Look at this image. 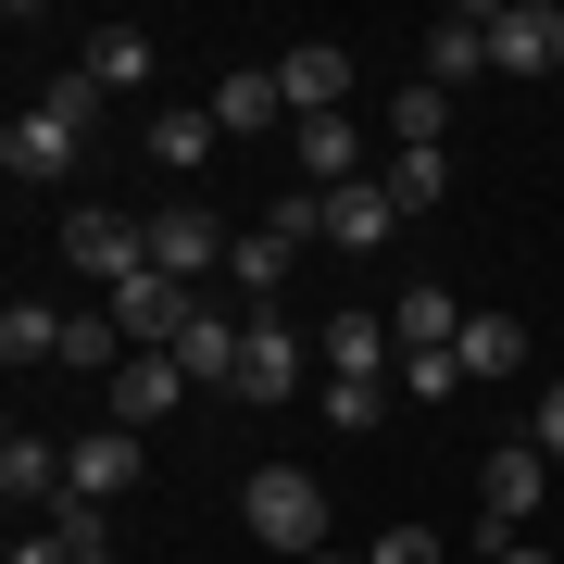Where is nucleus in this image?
<instances>
[{
	"mask_svg": "<svg viewBox=\"0 0 564 564\" xmlns=\"http://www.w3.org/2000/svg\"><path fill=\"white\" fill-rule=\"evenodd\" d=\"M239 527H251V540H276V552H326V477H314V464H251Z\"/></svg>",
	"mask_w": 564,
	"mask_h": 564,
	"instance_id": "nucleus-1",
	"label": "nucleus"
},
{
	"mask_svg": "<svg viewBox=\"0 0 564 564\" xmlns=\"http://www.w3.org/2000/svg\"><path fill=\"white\" fill-rule=\"evenodd\" d=\"M101 302H113V326H126V351H176L188 314H202V289H176L163 263H139L126 289H101Z\"/></svg>",
	"mask_w": 564,
	"mask_h": 564,
	"instance_id": "nucleus-2",
	"label": "nucleus"
},
{
	"mask_svg": "<svg viewBox=\"0 0 564 564\" xmlns=\"http://www.w3.org/2000/svg\"><path fill=\"white\" fill-rule=\"evenodd\" d=\"M63 263H76L88 289H126L151 263V226H126V214H101V202H76L63 214Z\"/></svg>",
	"mask_w": 564,
	"mask_h": 564,
	"instance_id": "nucleus-3",
	"label": "nucleus"
},
{
	"mask_svg": "<svg viewBox=\"0 0 564 564\" xmlns=\"http://www.w3.org/2000/svg\"><path fill=\"white\" fill-rule=\"evenodd\" d=\"M477 502H489V527H540V514H564V502H552V452H540V440H502V452L477 464Z\"/></svg>",
	"mask_w": 564,
	"mask_h": 564,
	"instance_id": "nucleus-4",
	"label": "nucleus"
},
{
	"mask_svg": "<svg viewBox=\"0 0 564 564\" xmlns=\"http://www.w3.org/2000/svg\"><path fill=\"white\" fill-rule=\"evenodd\" d=\"M564 63V0H502L489 13V76H552Z\"/></svg>",
	"mask_w": 564,
	"mask_h": 564,
	"instance_id": "nucleus-5",
	"label": "nucleus"
},
{
	"mask_svg": "<svg viewBox=\"0 0 564 564\" xmlns=\"http://www.w3.org/2000/svg\"><path fill=\"white\" fill-rule=\"evenodd\" d=\"M251 339H239V389H226V402H289V389H302V326L289 314H239Z\"/></svg>",
	"mask_w": 564,
	"mask_h": 564,
	"instance_id": "nucleus-6",
	"label": "nucleus"
},
{
	"mask_svg": "<svg viewBox=\"0 0 564 564\" xmlns=\"http://www.w3.org/2000/svg\"><path fill=\"white\" fill-rule=\"evenodd\" d=\"M276 88H289V126L339 113V101H351V51H339V39H289V51H276Z\"/></svg>",
	"mask_w": 564,
	"mask_h": 564,
	"instance_id": "nucleus-7",
	"label": "nucleus"
},
{
	"mask_svg": "<svg viewBox=\"0 0 564 564\" xmlns=\"http://www.w3.org/2000/svg\"><path fill=\"white\" fill-rule=\"evenodd\" d=\"M226 251H239V239H226V226H214L202 202H163V214H151V263H163L176 289H202V276H214Z\"/></svg>",
	"mask_w": 564,
	"mask_h": 564,
	"instance_id": "nucleus-8",
	"label": "nucleus"
},
{
	"mask_svg": "<svg viewBox=\"0 0 564 564\" xmlns=\"http://www.w3.org/2000/svg\"><path fill=\"white\" fill-rule=\"evenodd\" d=\"M126 489H139V440H63V502H88V514H113Z\"/></svg>",
	"mask_w": 564,
	"mask_h": 564,
	"instance_id": "nucleus-9",
	"label": "nucleus"
},
{
	"mask_svg": "<svg viewBox=\"0 0 564 564\" xmlns=\"http://www.w3.org/2000/svg\"><path fill=\"white\" fill-rule=\"evenodd\" d=\"M76 126H51V113H13V126H0V176H13V188H63V176H76Z\"/></svg>",
	"mask_w": 564,
	"mask_h": 564,
	"instance_id": "nucleus-10",
	"label": "nucleus"
},
{
	"mask_svg": "<svg viewBox=\"0 0 564 564\" xmlns=\"http://www.w3.org/2000/svg\"><path fill=\"white\" fill-rule=\"evenodd\" d=\"M139 151L163 163V176H202V163L226 151V126H214V101H163V113L139 126Z\"/></svg>",
	"mask_w": 564,
	"mask_h": 564,
	"instance_id": "nucleus-11",
	"label": "nucleus"
},
{
	"mask_svg": "<svg viewBox=\"0 0 564 564\" xmlns=\"http://www.w3.org/2000/svg\"><path fill=\"white\" fill-rule=\"evenodd\" d=\"M289 151H302V188H364V126L351 113H314V126H289Z\"/></svg>",
	"mask_w": 564,
	"mask_h": 564,
	"instance_id": "nucleus-12",
	"label": "nucleus"
},
{
	"mask_svg": "<svg viewBox=\"0 0 564 564\" xmlns=\"http://www.w3.org/2000/svg\"><path fill=\"white\" fill-rule=\"evenodd\" d=\"M314 339H326V377H402V339H389V314H326L314 326Z\"/></svg>",
	"mask_w": 564,
	"mask_h": 564,
	"instance_id": "nucleus-13",
	"label": "nucleus"
},
{
	"mask_svg": "<svg viewBox=\"0 0 564 564\" xmlns=\"http://www.w3.org/2000/svg\"><path fill=\"white\" fill-rule=\"evenodd\" d=\"M464 76H489V0H452L426 25V88H464Z\"/></svg>",
	"mask_w": 564,
	"mask_h": 564,
	"instance_id": "nucleus-14",
	"label": "nucleus"
},
{
	"mask_svg": "<svg viewBox=\"0 0 564 564\" xmlns=\"http://www.w3.org/2000/svg\"><path fill=\"white\" fill-rule=\"evenodd\" d=\"M214 126H226V139H263V126H289L276 63H226V76H214Z\"/></svg>",
	"mask_w": 564,
	"mask_h": 564,
	"instance_id": "nucleus-15",
	"label": "nucleus"
},
{
	"mask_svg": "<svg viewBox=\"0 0 564 564\" xmlns=\"http://www.w3.org/2000/svg\"><path fill=\"white\" fill-rule=\"evenodd\" d=\"M0 489H13V514H25V527L63 514V440H25V426H13V440H0Z\"/></svg>",
	"mask_w": 564,
	"mask_h": 564,
	"instance_id": "nucleus-16",
	"label": "nucleus"
},
{
	"mask_svg": "<svg viewBox=\"0 0 564 564\" xmlns=\"http://www.w3.org/2000/svg\"><path fill=\"white\" fill-rule=\"evenodd\" d=\"M176 402H188L176 351H126V364H113V414H126V426H163Z\"/></svg>",
	"mask_w": 564,
	"mask_h": 564,
	"instance_id": "nucleus-17",
	"label": "nucleus"
},
{
	"mask_svg": "<svg viewBox=\"0 0 564 564\" xmlns=\"http://www.w3.org/2000/svg\"><path fill=\"white\" fill-rule=\"evenodd\" d=\"M239 339H251V326H226V314L202 302L188 339H176V377H188V389H239Z\"/></svg>",
	"mask_w": 564,
	"mask_h": 564,
	"instance_id": "nucleus-18",
	"label": "nucleus"
},
{
	"mask_svg": "<svg viewBox=\"0 0 564 564\" xmlns=\"http://www.w3.org/2000/svg\"><path fill=\"white\" fill-rule=\"evenodd\" d=\"M289 263H302V251H289V239H276V226H251V239H239V251H226V289H239V302H251V314H276V289H289Z\"/></svg>",
	"mask_w": 564,
	"mask_h": 564,
	"instance_id": "nucleus-19",
	"label": "nucleus"
},
{
	"mask_svg": "<svg viewBox=\"0 0 564 564\" xmlns=\"http://www.w3.org/2000/svg\"><path fill=\"white\" fill-rule=\"evenodd\" d=\"M389 226H402V202L364 176V188H339V202H326V251H389Z\"/></svg>",
	"mask_w": 564,
	"mask_h": 564,
	"instance_id": "nucleus-20",
	"label": "nucleus"
},
{
	"mask_svg": "<svg viewBox=\"0 0 564 564\" xmlns=\"http://www.w3.org/2000/svg\"><path fill=\"white\" fill-rule=\"evenodd\" d=\"M76 63L101 76V101H126V88H151V39H139V25H101V39H88Z\"/></svg>",
	"mask_w": 564,
	"mask_h": 564,
	"instance_id": "nucleus-21",
	"label": "nucleus"
},
{
	"mask_svg": "<svg viewBox=\"0 0 564 564\" xmlns=\"http://www.w3.org/2000/svg\"><path fill=\"white\" fill-rule=\"evenodd\" d=\"M389 339H402V351H452V339H464V302H452V289H402Z\"/></svg>",
	"mask_w": 564,
	"mask_h": 564,
	"instance_id": "nucleus-22",
	"label": "nucleus"
},
{
	"mask_svg": "<svg viewBox=\"0 0 564 564\" xmlns=\"http://www.w3.org/2000/svg\"><path fill=\"white\" fill-rule=\"evenodd\" d=\"M377 188H389L402 214H440V202H452V151H389V176H377Z\"/></svg>",
	"mask_w": 564,
	"mask_h": 564,
	"instance_id": "nucleus-23",
	"label": "nucleus"
},
{
	"mask_svg": "<svg viewBox=\"0 0 564 564\" xmlns=\"http://www.w3.org/2000/svg\"><path fill=\"white\" fill-rule=\"evenodd\" d=\"M452 351H464V377H514V364H527V326L514 314H464Z\"/></svg>",
	"mask_w": 564,
	"mask_h": 564,
	"instance_id": "nucleus-24",
	"label": "nucleus"
},
{
	"mask_svg": "<svg viewBox=\"0 0 564 564\" xmlns=\"http://www.w3.org/2000/svg\"><path fill=\"white\" fill-rule=\"evenodd\" d=\"M440 139H452V88H426V76H414L402 101H389V151H440Z\"/></svg>",
	"mask_w": 564,
	"mask_h": 564,
	"instance_id": "nucleus-25",
	"label": "nucleus"
},
{
	"mask_svg": "<svg viewBox=\"0 0 564 564\" xmlns=\"http://www.w3.org/2000/svg\"><path fill=\"white\" fill-rule=\"evenodd\" d=\"M63 364H76V377H113V364H126V326H113V302L63 314Z\"/></svg>",
	"mask_w": 564,
	"mask_h": 564,
	"instance_id": "nucleus-26",
	"label": "nucleus"
},
{
	"mask_svg": "<svg viewBox=\"0 0 564 564\" xmlns=\"http://www.w3.org/2000/svg\"><path fill=\"white\" fill-rule=\"evenodd\" d=\"M0 364H13V377H25V364H63V314L51 302H13V314H0Z\"/></svg>",
	"mask_w": 564,
	"mask_h": 564,
	"instance_id": "nucleus-27",
	"label": "nucleus"
},
{
	"mask_svg": "<svg viewBox=\"0 0 564 564\" xmlns=\"http://www.w3.org/2000/svg\"><path fill=\"white\" fill-rule=\"evenodd\" d=\"M389 389H402V402H426V414H440L452 389H477V377H464V351H402V377H389Z\"/></svg>",
	"mask_w": 564,
	"mask_h": 564,
	"instance_id": "nucleus-28",
	"label": "nucleus"
},
{
	"mask_svg": "<svg viewBox=\"0 0 564 564\" xmlns=\"http://www.w3.org/2000/svg\"><path fill=\"white\" fill-rule=\"evenodd\" d=\"M39 113H51V126H76V139H88V126H101V76H88V63H63V76L39 88Z\"/></svg>",
	"mask_w": 564,
	"mask_h": 564,
	"instance_id": "nucleus-29",
	"label": "nucleus"
},
{
	"mask_svg": "<svg viewBox=\"0 0 564 564\" xmlns=\"http://www.w3.org/2000/svg\"><path fill=\"white\" fill-rule=\"evenodd\" d=\"M377 414H389V389H377V377H326V426H339V440H364Z\"/></svg>",
	"mask_w": 564,
	"mask_h": 564,
	"instance_id": "nucleus-30",
	"label": "nucleus"
},
{
	"mask_svg": "<svg viewBox=\"0 0 564 564\" xmlns=\"http://www.w3.org/2000/svg\"><path fill=\"white\" fill-rule=\"evenodd\" d=\"M263 226H276V239H289V251H302V239H326V188H289V202H276V214H263Z\"/></svg>",
	"mask_w": 564,
	"mask_h": 564,
	"instance_id": "nucleus-31",
	"label": "nucleus"
},
{
	"mask_svg": "<svg viewBox=\"0 0 564 564\" xmlns=\"http://www.w3.org/2000/svg\"><path fill=\"white\" fill-rule=\"evenodd\" d=\"M13 564H88V540H76V527H51V514H39V527L13 540Z\"/></svg>",
	"mask_w": 564,
	"mask_h": 564,
	"instance_id": "nucleus-32",
	"label": "nucleus"
},
{
	"mask_svg": "<svg viewBox=\"0 0 564 564\" xmlns=\"http://www.w3.org/2000/svg\"><path fill=\"white\" fill-rule=\"evenodd\" d=\"M489 540V564H564V552H540V527H477Z\"/></svg>",
	"mask_w": 564,
	"mask_h": 564,
	"instance_id": "nucleus-33",
	"label": "nucleus"
},
{
	"mask_svg": "<svg viewBox=\"0 0 564 564\" xmlns=\"http://www.w3.org/2000/svg\"><path fill=\"white\" fill-rule=\"evenodd\" d=\"M364 564H440V540L426 527H389V540H364Z\"/></svg>",
	"mask_w": 564,
	"mask_h": 564,
	"instance_id": "nucleus-34",
	"label": "nucleus"
},
{
	"mask_svg": "<svg viewBox=\"0 0 564 564\" xmlns=\"http://www.w3.org/2000/svg\"><path fill=\"white\" fill-rule=\"evenodd\" d=\"M527 440H540V452H552V464H564V377H552V389H540V414H527Z\"/></svg>",
	"mask_w": 564,
	"mask_h": 564,
	"instance_id": "nucleus-35",
	"label": "nucleus"
},
{
	"mask_svg": "<svg viewBox=\"0 0 564 564\" xmlns=\"http://www.w3.org/2000/svg\"><path fill=\"white\" fill-rule=\"evenodd\" d=\"M302 564H364V552H302Z\"/></svg>",
	"mask_w": 564,
	"mask_h": 564,
	"instance_id": "nucleus-36",
	"label": "nucleus"
},
{
	"mask_svg": "<svg viewBox=\"0 0 564 564\" xmlns=\"http://www.w3.org/2000/svg\"><path fill=\"white\" fill-rule=\"evenodd\" d=\"M88 564H113V540H101V552H88Z\"/></svg>",
	"mask_w": 564,
	"mask_h": 564,
	"instance_id": "nucleus-37",
	"label": "nucleus"
},
{
	"mask_svg": "<svg viewBox=\"0 0 564 564\" xmlns=\"http://www.w3.org/2000/svg\"><path fill=\"white\" fill-rule=\"evenodd\" d=\"M552 540H564V514H552Z\"/></svg>",
	"mask_w": 564,
	"mask_h": 564,
	"instance_id": "nucleus-38",
	"label": "nucleus"
}]
</instances>
